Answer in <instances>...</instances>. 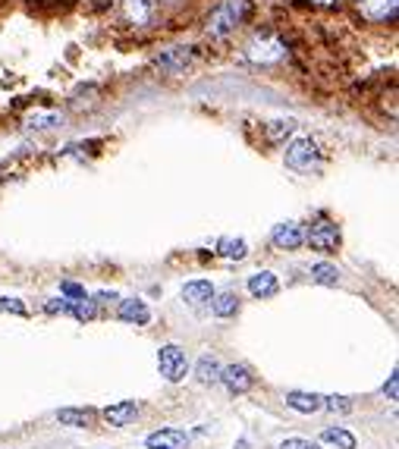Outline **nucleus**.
I'll use <instances>...</instances> for the list:
<instances>
[{
    "instance_id": "nucleus-1",
    "label": "nucleus",
    "mask_w": 399,
    "mask_h": 449,
    "mask_svg": "<svg viewBox=\"0 0 399 449\" xmlns=\"http://www.w3.org/2000/svg\"><path fill=\"white\" fill-rule=\"evenodd\" d=\"M286 54H289L286 38L277 35V32H271V29L255 32V38H251L249 45H245V57H249L251 63H261V67H267V63H277V60H283Z\"/></svg>"
},
{
    "instance_id": "nucleus-2",
    "label": "nucleus",
    "mask_w": 399,
    "mask_h": 449,
    "mask_svg": "<svg viewBox=\"0 0 399 449\" xmlns=\"http://www.w3.org/2000/svg\"><path fill=\"white\" fill-rule=\"evenodd\" d=\"M245 10H249V0H223L220 7L211 13V19H207V35L223 38V35H229V32H236Z\"/></svg>"
},
{
    "instance_id": "nucleus-3",
    "label": "nucleus",
    "mask_w": 399,
    "mask_h": 449,
    "mask_svg": "<svg viewBox=\"0 0 399 449\" xmlns=\"http://www.w3.org/2000/svg\"><path fill=\"white\" fill-rule=\"evenodd\" d=\"M157 368H161V377H167L170 383L183 380L185 377V368H189V361H185V352L179 346H163L157 352Z\"/></svg>"
},
{
    "instance_id": "nucleus-4",
    "label": "nucleus",
    "mask_w": 399,
    "mask_h": 449,
    "mask_svg": "<svg viewBox=\"0 0 399 449\" xmlns=\"http://www.w3.org/2000/svg\"><path fill=\"white\" fill-rule=\"evenodd\" d=\"M302 239H308V245L318 251H337V245H340V229L330 220H318V223H311L308 236H302Z\"/></svg>"
},
{
    "instance_id": "nucleus-5",
    "label": "nucleus",
    "mask_w": 399,
    "mask_h": 449,
    "mask_svg": "<svg viewBox=\"0 0 399 449\" xmlns=\"http://www.w3.org/2000/svg\"><path fill=\"white\" fill-rule=\"evenodd\" d=\"M355 7L362 13V19L368 23H393L399 10V0H355Z\"/></svg>"
},
{
    "instance_id": "nucleus-6",
    "label": "nucleus",
    "mask_w": 399,
    "mask_h": 449,
    "mask_svg": "<svg viewBox=\"0 0 399 449\" xmlns=\"http://www.w3.org/2000/svg\"><path fill=\"white\" fill-rule=\"evenodd\" d=\"M318 163V145L311 139H299L286 148V167L293 170H311Z\"/></svg>"
},
{
    "instance_id": "nucleus-7",
    "label": "nucleus",
    "mask_w": 399,
    "mask_h": 449,
    "mask_svg": "<svg viewBox=\"0 0 399 449\" xmlns=\"http://www.w3.org/2000/svg\"><path fill=\"white\" fill-rule=\"evenodd\" d=\"M195 63V51L192 47H170V51H163L157 57V67L167 69V73H183Z\"/></svg>"
},
{
    "instance_id": "nucleus-8",
    "label": "nucleus",
    "mask_w": 399,
    "mask_h": 449,
    "mask_svg": "<svg viewBox=\"0 0 399 449\" xmlns=\"http://www.w3.org/2000/svg\"><path fill=\"white\" fill-rule=\"evenodd\" d=\"M145 443H148L151 449H183V446H189V434H185V430H176V427H163V430L148 434Z\"/></svg>"
},
{
    "instance_id": "nucleus-9",
    "label": "nucleus",
    "mask_w": 399,
    "mask_h": 449,
    "mask_svg": "<svg viewBox=\"0 0 399 449\" xmlns=\"http://www.w3.org/2000/svg\"><path fill=\"white\" fill-rule=\"evenodd\" d=\"M123 16L129 25H148L155 19V0H123Z\"/></svg>"
},
{
    "instance_id": "nucleus-10",
    "label": "nucleus",
    "mask_w": 399,
    "mask_h": 449,
    "mask_svg": "<svg viewBox=\"0 0 399 449\" xmlns=\"http://www.w3.org/2000/svg\"><path fill=\"white\" fill-rule=\"evenodd\" d=\"M220 380L227 383L229 393H249L251 383H255V377H251L249 368H242V365H229V368L220 371Z\"/></svg>"
},
{
    "instance_id": "nucleus-11",
    "label": "nucleus",
    "mask_w": 399,
    "mask_h": 449,
    "mask_svg": "<svg viewBox=\"0 0 399 449\" xmlns=\"http://www.w3.org/2000/svg\"><path fill=\"white\" fill-rule=\"evenodd\" d=\"M101 415L111 427H126L135 415H139V402H113V405H107Z\"/></svg>"
},
{
    "instance_id": "nucleus-12",
    "label": "nucleus",
    "mask_w": 399,
    "mask_h": 449,
    "mask_svg": "<svg viewBox=\"0 0 399 449\" xmlns=\"http://www.w3.org/2000/svg\"><path fill=\"white\" fill-rule=\"evenodd\" d=\"M277 289H280V283L271 270H258L249 277V292L255 299H271V295H277Z\"/></svg>"
},
{
    "instance_id": "nucleus-13",
    "label": "nucleus",
    "mask_w": 399,
    "mask_h": 449,
    "mask_svg": "<svg viewBox=\"0 0 399 449\" xmlns=\"http://www.w3.org/2000/svg\"><path fill=\"white\" fill-rule=\"evenodd\" d=\"M286 405H289V408H296V412H302V415H315V412L324 408V396H318V393L293 390V393H286Z\"/></svg>"
},
{
    "instance_id": "nucleus-14",
    "label": "nucleus",
    "mask_w": 399,
    "mask_h": 449,
    "mask_svg": "<svg viewBox=\"0 0 399 449\" xmlns=\"http://www.w3.org/2000/svg\"><path fill=\"white\" fill-rule=\"evenodd\" d=\"M271 242L277 245V249H299L302 245V229L296 227V223H280V227H274V233H271Z\"/></svg>"
},
{
    "instance_id": "nucleus-15",
    "label": "nucleus",
    "mask_w": 399,
    "mask_h": 449,
    "mask_svg": "<svg viewBox=\"0 0 399 449\" xmlns=\"http://www.w3.org/2000/svg\"><path fill=\"white\" fill-rule=\"evenodd\" d=\"M119 317L129 321V324H148L151 311H148V305L139 302V299H126V302H119Z\"/></svg>"
},
{
    "instance_id": "nucleus-16",
    "label": "nucleus",
    "mask_w": 399,
    "mask_h": 449,
    "mask_svg": "<svg viewBox=\"0 0 399 449\" xmlns=\"http://www.w3.org/2000/svg\"><path fill=\"white\" fill-rule=\"evenodd\" d=\"M183 299L189 305H201V302H211L214 299V286L207 280H192L183 286Z\"/></svg>"
},
{
    "instance_id": "nucleus-17",
    "label": "nucleus",
    "mask_w": 399,
    "mask_h": 449,
    "mask_svg": "<svg viewBox=\"0 0 399 449\" xmlns=\"http://www.w3.org/2000/svg\"><path fill=\"white\" fill-rule=\"evenodd\" d=\"M321 443H327V446H333V449H355V437L349 434L346 427H324Z\"/></svg>"
},
{
    "instance_id": "nucleus-18",
    "label": "nucleus",
    "mask_w": 399,
    "mask_h": 449,
    "mask_svg": "<svg viewBox=\"0 0 399 449\" xmlns=\"http://www.w3.org/2000/svg\"><path fill=\"white\" fill-rule=\"evenodd\" d=\"M220 255L229 261H242L245 255H249V245H245V239H220Z\"/></svg>"
},
{
    "instance_id": "nucleus-19",
    "label": "nucleus",
    "mask_w": 399,
    "mask_h": 449,
    "mask_svg": "<svg viewBox=\"0 0 399 449\" xmlns=\"http://www.w3.org/2000/svg\"><path fill=\"white\" fill-rule=\"evenodd\" d=\"M195 377H198L201 383H214V380H220V365H217L214 355H205V358L198 361V371H195Z\"/></svg>"
},
{
    "instance_id": "nucleus-20",
    "label": "nucleus",
    "mask_w": 399,
    "mask_h": 449,
    "mask_svg": "<svg viewBox=\"0 0 399 449\" xmlns=\"http://www.w3.org/2000/svg\"><path fill=\"white\" fill-rule=\"evenodd\" d=\"M311 280L321 283V286H337L340 283V270L333 264H315L311 267Z\"/></svg>"
},
{
    "instance_id": "nucleus-21",
    "label": "nucleus",
    "mask_w": 399,
    "mask_h": 449,
    "mask_svg": "<svg viewBox=\"0 0 399 449\" xmlns=\"http://www.w3.org/2000/svg\"><path fill=\"white\" fill-rule=\"evenodd\" d=\"M239 311V299L233 292H220L214 295V314L217 317H233Z\"/></svg>"
},
{
    "instance_id": "nucleus-22",
    "label": "nucleus",
    "mask_w": 399,
    "mask_h": 449,
    "mask_svg": "<svg viewBox=\"0 0 399 449\" xmlns=\"http://www.w3.org/2000/svg\"><path fill=\"white\" fill-rule=\"evenodd\" d=\"M57 418H60V424H67V427H89L91 424V412H79V408H60Z\"/></svg>"
},
{
    "instance_id": "nucleus-23",
    "label": "nucleus",
    "mask_w": 399,
    "mask_h": 449,
    "mask_svg": "<svg viewBox=\"0 0 399 449\" xmlns=\"http://www.w3.org/2000/svg\"><path fill=\"white\" fill-rule=\"evenodd\" d=\"M293 129H296L293 119H274V123L264 129V135H267V141H283L286 135H293Z\"/></svg>"
},
{
    "instance_id": "nucleus-24",
    "label": "nucleus",
    "mask_w": 399,
    "mask_h": 449,
    "mask_svg": "<svg viewBox=\"0 0 399 449\" xmlns=\"http://www.w3.org/2000/svg\"><path fill=\"white\" fill-rule=\"evenodd\" d=\"M69 314H76L79 321H91V317H95V302H89V299H76V302H69Z\"/></svg>"
},
{
    "instance_id": "nucleus-25",
    "label": "nucleus",
    "mask_w": 399,
    "mask_h": 449,
    "mask_svg": "<svg viewBox=\"0 0 399 449\" xmlns=\"http://www.w3.org/2000/svg\"><path fill=\"white\" fill-rule=\"evenodd\" d=\"M25 123H29V129H47V126L57 123V113H35V117H29Z\"/></svg>"
},
{
    "instance_id": "nucleus-26",
    "label": "nucleus",
    "mask_w": 399,
    "mask_h": 449,
    "mask_svg": "<svg viewBox=\"0 0 399 449\" xmlns=\"http://www.w3.org/2000/svg\"><path fill=\"white\" fill-rule=\"evenodd\" d=\"M324 408H330V412H352V402L346 396H330L324 399Z\"/></svg>"
},
{
    "instance_id": "nucleus-27",
    "label": "nucleus",
    "mask_w": 399,
    "mask_h": 449,
    "mask_svg": "<svg viewBox=\"0 0 399 449\" xmlns=\"http://www.w3.org/2000/svg\"><path fill=\"white\" fill-rule=\"evenodd\" d=\"M280 449H321V446L311 440H302V437H293V440H283Z\"/></svg>"
},
{
    "instance_id": "nucleus-28",
    "label": "nucleus",
    "mask_w": 399,
    "mask_h": 449,
    "mask_svg": "<svg viewBox=\"0 0 399 449\" xmlns=\"http://www.w3.org/2000/svg\"><path fill=\"white\" fill-rule=\"evenodd\" d=\"M47 314H69V302L67 299H51V302L45 305Z\"/></svg>"
},
{
    "instance_id": "nucleus-29",
    "label": "nucleus",
    "mask_w": 399,
    "mask_h": 449,
    "mask_svg": "<svg viewBox=\"0 0 399 449\" xmlns=\"http://www.w3.org/2000/svg\"><path fill=\"white\" fill-rule=\"evenodd\" d=\"M0 311H13V314H25V305L19 299H0Z\"/></svg>"
},
{
    "instance_id": "nucleus-30",
    "label": "nucleus",
    "mask_w": 399,
    "mask_h": 449,
    "mask_svg": "<svg viewBox=\"0 0 399 449\" xmlns=\"http://www.w3.org/2000/svg\"><path fill=\"white\" fill-rule=\"evenodd\" d=\"M384 393L393 399V402H396V396H399V374H396V371H393V374H390V380L384 383Z\"/></svg>"
},
{
    "instance_id": "nucleus-31",
    "label": "nucleus",
    "mask_w": 399,
    "mask_h": 449,
    "mask_svg": "<svg viewBox=\"0 0 399 449\" xmlns=\"http://www.w3.org/2000/svg\"><path fill=\"white\" fill-rule=\"evenodd\" d=\"M63 295H69V299H85V289L79 286V283H63Z\"/></svg>"
},
{
    "instance_id": "nucleus-32",
    "label": "nucleus",
    "mask_w": 399,
    "mask_h": 449,
    "mask_svg": "<svg viewBox=\"0 0 399 449\" xmlns=\"http://www.w3.org/2000/svg\"><path fill=\"white\" fill-rule=\"evenodd\" d=\"M311 3H315V7H337L340 0H311Z\"/></svg>"
}]
</instances>
